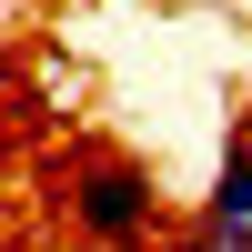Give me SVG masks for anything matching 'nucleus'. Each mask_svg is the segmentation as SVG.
Returning <instances> with one entry per match:
<instances>
[{
  "mask_svg": "<svg viewBox=\"0 0 252 252\" xmlns=\"http://www.w3.org/2000/svg\"><path fill=\"white\" fill-rule=\"evenodd\" d=\"M61 212H71V242L81 252H152L172 202H161L152 161L131 152H71L61 161Z\"/></svg>",
  "mask_w": 252,
  "mask_h": 252,
  "instance_id": "f257e3e1",
  "label": "nucleus"
},
{
  "mask_svg": "<svg viewBox=\"0 0 252 252\" xmlns=\"http://www.w3.org/2000/svg\"><path fill=\"white\" fill-rule=\"evenodd\" d=\"M182 252H252V131L222 141L212 182H202V202H192V232H182Z\"/></svg>",
  "mask_w": 252,
  "mask_h": 252,
  "instance_id": "f03ea898",
  "label": "nucleus"
},
{
  "mask_svg": "<svg viewBox=\"0 0 252 252\" xmlns=\"http://www.w3.org/2000/svg\"><path fill=\"white\" fill-rule=\"evenodd\" d=\"M0 61H10V31H0Z\"/></svg>",
  "mask_w": 252,
  "mask_h": 252,
  "instance_id": "7ed1b4c3",
  "label": "nucleus"
},
{
  "mask_svg": "<svg viewBox=\"0 0 252 252\" xmlns=\"http://www.w3.org/2000/svg\"><path fill=\"white\" fill-rule=\"evenodd\" d=\"M71 252H81V242H71Z\"/></svg>",
  "mask_w": 252,
  "mask_h": 252,
  "instance_id": "20e7f679",
  "label": "nucleus"
}]
</instances>
